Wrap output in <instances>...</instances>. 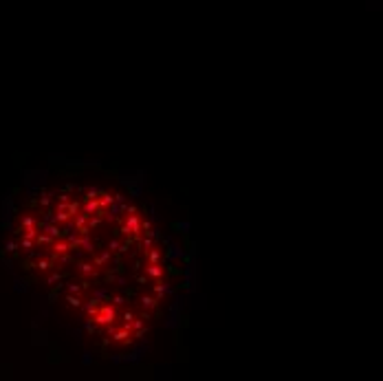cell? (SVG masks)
Returning a JSON list of instances; mask_svg holds the SVG:
<instances>
[{"instance_id": "obj_5", "label": "cell", "mask_w": 383, "mask_h": 381, "mask_svg": "<svg viewBox=\"0 0 383 381\" xmlns=\"http://www.w3.org/2000/svg\"><path fill=\"white\" fill-rule=\"evenodd\" d=\"M77 271L82 273V276H92V273H95V269H92V265H82Z\"/></svg>"}, {"instance_id": "obj_1", "label": "cell", "mask_w": 383, "mask_h": 381, "mask_svg": "<svg viewBox=\"0 0 383 381\" xmlns=\"http://www.w3.org/2000/svg\"><path fill=\"white\" fill-rule=\"evenodd\" d=\"M95 319L99 324H110L112 319H115V311L110 309V306H102V309H99V313L95 315Z\"/></svg>"}, {"instance_id": "obj_3", "label": "cell", "mask_w": 383, "mask_h": 381, "mask_svg": "<svg viewBox=\"0 0 383 381\" xmlns=\"http://www.w3.org/2000/svg\"><path fill=\"white\" fill-rule=\"evenodd\" d=\"M141 304H143V309H148V311H154L156 309V300L154 298H143Z\"/></svg>"}, {"instance_id": "obj_6", "label": "cell", "mask_w": 383, "mask_h": 381, "mask_svg": "<svg viewBox=\"0 0 383 381\" xmlns=\"http://www.w3.org/2000/svg\"><path fill=\"white\" fill-rule=\"evenodd\" d=\"M69 304H71V306H75V309H79V306H82V302H79L77 298H73V296L69 298Z\"/></svg>"}, {"instance_id": "obj_4", "label": "cell", "mask_w": 383, "mask_h": 381, "mask_svg": "<svg viewBox=\"0 0 383 381\" xmlns=\"http://www.w3.org/2000/svg\"><path fill=\"white\" fill-rule=\"evenodd\" d=\"M145 253H148V258H150V262H152V265H156L158 260H161V251H156V249H148Z\"/></svg>"}, {"instance_id": "obj_2", "label": "cell", "mask_w": 383, "mask_h": 381, "mask_svg": "<svg viewBox=\"0 0 383 381\" xmlns=\"http://www.w3.org/2000/svg\"><path fill=\"white\" fill-rule=\"evenodd\" d=\"M145 273H148V276H152V278H163V269L158 265H150L148 269H145Z\"/></svg>"}]
</instances>
